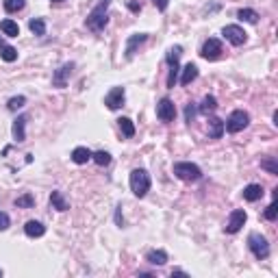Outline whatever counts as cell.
Masks as SVG:
<instances>
[{
  "mask_svg": "<svg viewBox=\"0 0 278 278\" xmlns=\"http://www.w3.org/2000/svg\"><path fill=\"white\" fill-rule=\"evenodd\" d=\"M109 4H111V0H98L96 7L87 13V20H85L87 29L94 31V33H102V31H105V26L109 24V15H107Z\"/></svg>",
  "mask_w": 278,
  "mask_h": 278,
  "instance_id": "cell-1",
  "label": "cell"
},
{
  "mask_svg": "<svg viewBox=\"0 0 278 278\" xmlns=\"http://www.w3.org/2000/svg\"><path fill=\"white\" fill-rule=\"evenodd\" d=\"M130 192H133L137 198H144L146 194L150 192V174L146 170H133L130 172Z\"/></svg>",
  "mask_w": 278,
  "mask_h": 278,
  "instance_id": "cell-2",
  "label": "cell"
},
{
  "mask_svg": "<svg viewBox=\"0 0 278 278\" xmlns=\"http://www.w3.org/2000/svg\"><path fill=\"white\" fill-rule=\"evenodd\" d=\"M174 174L185 183H196L202 178V170H200L196 163H189V161L174 163Z\"/></svg>",
  "mask_w": 278,
  "mask_h": 278,
  "instance_id": "cell-3",
  "label": "cell"
},
{
  "mask_svg": "<svg viewBox=\"0 0 278 278\" xmlns=\"http://www.w3.org/2000/svg\"><path fill=\"white\" fill-rule=\"evenodd\" d=\"M248 248L252 250V254L259 261L270 257V243H268V239L261 235V233H250L248 235Z\"/></svg>",
  "mask_w": 278,
  "mask_h": 278,
  "instance_id": "cell-4",
  "label": "cell"
},
{
  "mask_svg": "<svg viewBox=\"0 0 278 278\" xmlns=\"http://www.w3.org/2000/svg\"><path fill=\"white\" fill-rule=\"evenodd\" d=\"M248 124H250V116L243 109H237V111H233L231 118H228L226 128H228V133H239V130H243Z\"/></svg>",
  "mask_w": 278,
  "mask_h": 278,
  "instance_id": "cell-5",
  "label": "cell"
},
{
  "mask_svg": "<svg viewBox=\"0 0 278 278\" xmlns=\"http://www.w3.org/2000/svg\"><path fill=\"white\" fill-rule=\"evenodd\" d=\"M183 54L181 46H174L167 50V63H170V76H167V87L176 85V76H178V59Z\"/></svg>",
  "mask_w": 278,
  "mask_h": 278,
  "instance_id": "cell-6",
  "label": "cell"
},
{
  "mask_svg": "<svg viewBox=\"0 0 278 278\" xmlns=\"http://www.w3.org/2000/svg\"><path fill=\"white\" fill-rule=\"evenodd\" d=\"M222 35H224L226 40L233 43V46H241V43H246V40H248V33L243 31L241 26H237V24H228V26H224Z\"/></svg>",
  "mask_w": 278,
  "mask_h": 278,
  "instance_id": "cell-7",
  "label": "cell"
},
{
  "mask_svg": "<svg viewBox=\"0 0 278 278\" xmlns=\"http://www.w3.org/2000/svg\"><path fill=\"white\" fill-rule=\"evenodd\" d=\"M200 54H202V59H206V61H217V59L222 57V41L215 40V37L206 40Z\"/></svg>",
  "mask_w": 278,
  "mask_h": 278,
  "instance_id": "cell-8",
  "label": "cell"
},
{
  "mask_svg": "<svg viewBox=\"0 0 278 278\" xmlns=\"http://www.w3.org/2000/svg\"><path fill=\"white\" fill-rule=\"evenodd\" d=\"M124 100H126V91H124V87H113V89L105 96V105L111 109V111H118L119 107H124Z\"/></svg>",
  "mask_w": 278,
  "mask_h": 278,
  "instance_id": "cell-9",
  "label": "cell"
},
{
  "mask_svg": "<svg viewBox=\"0 0 278 278\" xmlns=\"http://www.w3.org/2000/svg\"><path fill=\"white\" fill-rule=\"evenodd\" d=\"M157 118H159L161 122H172V119L176 118V107H174V102L170 98H163L159 105H157Z\"/></svg>",
  "mask_w": 278,
  "mask_h": 278,
  "instance_id": "cell-10",
  "label": "cell"
},
{
  "mask_svg": "<svg viewBox=\"0 0 278 278\" xmlns=\"http://www.w3.org/2000/svg\"><path fill=\"white\" fill-rule=\"evenodd\" d=\"M246 220H248L246 211H243V209H235L231 213V217H228V222H226V233H239V231H241V226L246 224Z\"/></svg>",
  "mask_w": 278,
  "mask_h": 278,
  "instance_id": "cell-11",
  "label": "cell"
},
{
  "mask_svg": "<svg viewBox=\"0 0 278 278\" xmlns=\"http://www.w3.org/2000/svg\"><path fill=\"white\" fill-rule=\"evenodd\" d=\"M72 70H74V63H63L61 68L52 74V85L59 87V89H63V87L68 85V79L72 76Z\"/></svg>",
  "mask_w": 278,
  "mask_h": 278,
  "instance_id": "cell-12",
  "label": "cell"
},
{
  "mask_svg": "<svg viewBox=\"0 0 278 278\" xmlns=\"http://www.w3.org/2000/svg\"><path fill=\"white\" fill-rule=\"evenodd\" d=\"M146 40H148V35H146V33H135V35H130L128 41H126V59H133L135 52H137V48L144 46Z\"/></svg>",
  "mask_w": 278,
  "mask_h": 278,
  "instance_id": "cell-13",
  "label": "cell"
},
{
  "mask_svg": "<svg viewBox=\"0 0 278 278\" xmlns=\"http://www.w3.org/2000/svg\"><path fill=\"white\" fill-rule=\"evenodd\" d=\"M91 152L89 148H85V146H79V148H74L72 150V161L76 163V165H85L87 161H91Z\"/></svg>",
  "mask_w": 278,
  "mask_h": 278,
  "instance_id": "cell-14",
  "label": "cell"
},
{
  "mask_svg": "<svg viewBox=\"0 0 278 278\" xmlns=\"http://www.w3.org/2000/svg\"><path fill=\"white\" fill-rule=\"evenodd\" d=\"M24 233H26L29 237L37 239V237H43V233H46V226H43L41 222H37V220H31V222H26V224H24Z\"/></svg>",
  "mask_w": 278,
  "mask_h": 278,
  "instance_id": "cell-15",
  "label": "cell"
},
{
  "mask_svg": "<svg viewBox=\"0 0 278 278\" xmlns=\"http://www.w3.org/2000/svg\"><path fill=\"white\" fill-rule=\"evenodd\" d=\"M26 122H29V118H26V116H20L13 122V137H15L18 144H22V141L26 139V130H24L26 128Z\"/></svg>",
  "mask_w": 278,
  "mask_h": 278,
  "instance_id": "cell-16",
  "label": "cell"
},
{
  "mask_svg": "<svg viewBox=\"0 0 278 278\" xmlns=\"http://www.w3.org/2000/svg\"><path fill=\"white\" fill-rule=\"evenodd\" d=\"M243 198L248 200V202H257V200L263 198V187L257 183H252V185H248L246 189H243Z\"/></svg>",
  "mask_w": 278,
  "mask_h": 278,
  "instance_id": "cell-17",
  "label": "cell"
},
{
  "mask_svg": "<svg viewBox=\"0 0 278 278\" xmlns=\"http://www.w3.org/2000/svg\"><path fill=\"white\" fill-rule=\"evenodd\" d=\"M224 135V122L220 118H211L209 119V137L211 139H220Z\"/></svg>",
  "mask_w": 278,
  "mask_h": 278,
  "instance_id": "cell-18",
  "label": "cell"
},
{
  "mask_svg": "<svg viewBox=\"0 0 278 278\" xmlns=\"http://www.w3.org/2000/svg\"><path fill=\"white\" fill-rule=\"evenodd\" d=\"M196 79H198V65H196V63H187V65L183 68L181 83H183V85H189V83H194Z\"/></svg>",
  "mask_w": 278,
  "mask_h": 278,
  "instance_id": "cell-19",
  "label": "cell"
},
{
  "mask_svg": "<svg viewBox=\"0 0 278 278\" xmlns=\"http://www.w3.org/2000/svg\"><path fill=\"white\" fill-rule=\"evenodd\" d=\"M146 261H148L150 265H165L167 263V252L165 250H150V252L146 254Z\"/></svg>",
  "mask_w": 278,
  "mask_h": 278,
  "instance_id": "cell-20",
  "label": "cell"
},
{
  "mask_svg": "<svg viewBox=\"0 0 278 278\" xmlns=\"http://www.w3.org/2000/svg\"><path fill=\"white\" fill-rule=\"evenodd\" d=\"M0 57H2L7 63H13L15 59H18V50H15L13 46H9V43H4L2 37H0Z\"/></svg>",
  "mask_w": 278,
  "mask_h": 278,
  "instance_id": "cell-21",
  "label": "cell"
},
{
  "mask_svg": "<svg viewBox=\"0 0 278 278\" xmlns=\"http://www.w3.org/2000/svg\"><path fill=\"white\" fill-rule=\"evenodd\" d=\"M50 204H52V209H57V211H68L70 209V202L65 200V196L61 192L50 194Z\"/></svg>",
  "mask_w": 278,
  "mask_h": 278,
  "instance_id": "cell-22",
  "label": "cell"
},
{
  "mask_svg": "<svg viewBox=\"0 0 278 278\" xmlns=\"http://www.w3.org/2000/svg\"><path fill=\"white\" fill-rule=\"evenodd\" d=\"M0 31H2L7 37H18L20 35V26H18V22H13V20L0 22Z\"/></svg>",
  "mask_w": 278,
  "mask_h": 278,
  "instance_id": "cell-23",
  "label": "cell"
},
{
  "mask_svg": "<svg viewBox=\"0 0 278 278\" xmlns=\"http://www.w3.org/2000/svg\"><path fill=\"white\" fill-rule=\"evenodd\" d=\"M237 18L243 20V22H248V24H257V22H259V13L254 9H239L237 11Z\"/></svg>",
  "mask_w": 278,
  "mask_h": 278,
  "instance_id": "cell-24",
  "label": "cell"
},
{
  "mask_svg": "<svg viewBox=\"0 0 278 278\" xmlns=\"http://www.w3.org/2000/svg\"><path fill=\"white\" fill-rule=\"evenodd\" d=\"M29 29L33 35H37V37H41V35H46V22H43L41 18H33L29 22Z\"/></svg>",
  "mask_w": 278,
  "mask_h": 278,
  "instance_id": "cell-25",
  "label": "cell"
},
{
  "mask_svg": "<svg viewBox=\"0 0 278 278\" xmlns=\"http://www.w3.org/2000/svg\"><path fill=\"white\" fill-rule=\"evenodd\" d=\"M217 109V100L213 96H204V100H202V105H200V113L202 116H209V113H213Z\"/></svg>",
  "mask_w": 278,
  "mask_h": 278,
  "instance_id": "cell-26",
  "label": "cell"
},
{
  "mask_svg": "<svg viewBox=\"0 0 278 278\" xmlns=\"http://www.w3.org/2000/svg\"><path fill=\"white\" fill-rule=\"evenodd\" d=\"M118 122H119V128H122V135H124V137H128V139L133 137V135H135V124H133V119L119 118Z\"/></svg>",
  "mask_w": 278,
  "mask_h": 278,
  "instance_id": "cell-27",
  "label": "cell"
},
{
  "mask_svg": "<svg viewBox=\"0 0 278 278\" xmlns=\"http://www.w3.org/2000/svg\"><path fill=\"white\" fill-rule=\"evenodd\" d=\"M15 206H18V209H31V206H35V196H31V194L20 196V198L15 200Z\"/></svg>",
  "mask_w": 278,
  "mask_h": 278,
  "instance_id": "cell-28",
  "label": "cell"
},
{
  "mask_svg": "<svg viewBox=\"0 0 278 278\" xmlns=\"http://www.w3.org/2000/svg\"><path fill=\"white\" fill-rule=\"evenodd\" d=\"M261 167H263V170H268L270 174H278V161H276V157H265V159H261Z\"/></svg>",
  "mask_w": 278,
  "mask_h": 278,
  "instance_id": "cell-29",
  "label": "cell"
},
{
  "mask_svg": "<svg viewBox=\"0 0 278 278\" xmlns=\"http://www.w3.org/2000/svg\"><path fill=\"white\" fill-rule=\"evenodd\" d=\"M24 0H4V11L7 13H18V11L24 9Z\"/></svg>",
  "mask_w": 278,
  "mask_h": 278,
  "instance_id": "cell-30",
  "label": "cell"
},
{
  "mask_svg": "<svg viewBox=\"0 0 278 278\" xmlns=\"http://www.w3.org/2000/svg\"><path fill=\"white\" fill-rule=\"evenodd\" d=\"M91 159H94L98 165H109V163H111V155H109V152H105V150H98V152H94V155H91Z\"/></svg>",
  "mask_w": 278,
  "mask_h": 278,
  "instance_id": "cell-31",
  "label": "cell"
},
{
  "mask_svg": "<svg viewBox=\"0 0 278 278\" xmlns=\"http://www.w3.org/2000/svg\"><path fill=\"white\" fill-rule=\"evenodd\" d=\"M26 105V98L24 96H15V98H11V100L7 102V109L9 111H18V109H22Z\"/></svg>",
  "mask_w": 278,
  "mask_h": 278,
  "instance_id": "cell-32",
  "label": "cell"
},
{
  "mask_svg": "<svg viewBox=\"0 0 278 278\" xmlns=\"http://www.w3.org/2000/svg\"><path fill=\"white\" fill-rule=\"evenodd\" d=\"M265 220H270V222L276 220V202H272L268 209H265Z\"/></svg>",
  "mask_w": 278,
  "mask_h": 278,
  "instance_id": "cell-33",
  "label": "cell"
},
{
  "mask_svg": "<svg viewBox=\"0 0 278 278\" xmlns=\"http://www.w3.org/2000/svg\"><path fill=\"white\" fill-rule=\"evenodd\" d=\"M9 226H11V220H9V215L4 213V211H0V231H7Z\"/></svg>",
  "mask_w": 278,
  "mask_h": 278,
  "instance_id": "cell-34",
  "label": "cell"
},
{
  "mask_svg": "<svg viewBox=\"0 0 278 278\" xmlns=\"http://www.w3.org/2000/svg\"><path fill=\"white\" fill-rule=\"evenodd\" d=\"M194 116H196V107L192 105V102H189L187 109H185V118H187V122H189V124L194 122Z\"/></svg>",
  "mask_w": 278,
  "mask_h": 278,
  "instance_id": "cell-35",
  "label": "cell"
},
{
  "mask_svg": "<svg viewBox=\"0 0 278 278\" xmlns=\"http://www.w3.org/2000/svg\"><path fill=\"white\" fill-rule=\"evenodd\" d=\"M152 4H155L159 11H165L167 4H170V0H152Z\"/></svg>",
  "mask_w": 278,
  "mask_h": 278,
  "instance_id": "cell-36",
  "label": "cell"
},
{
  "mask_svg": "<svg viewBox=\"0 0 278 278\" xmlns=\"http://www.w3.org/2000/svg\"><path fill=\"white\" fill-rule=\"evenodd\" d=\"M128 9H130V11H139V9H141V4H137L135 0H130V2H128Z\"/></svg>",
  "mask_w": 278,
  "mask_h": 278,
  "instance_id": "cell-37",
  "label": "cell"
},
{
  "mask_svg": "<svg viewBox=\"0 0 278 278\" xmlns=\"http://www.w3.org/2000/svg\"><path fill=\"white\" fill-rule=\"evenodd\" d=\"M116 222L122 226V213H119V206H118V213H116Z\"/></svg>",
  "mask_w": 278,
  "mask_h": 278,
  "instance_id": "cell-38",
  "label": "cell"
},
{
  "mask_svg": "<svg viewBox=\"0 0 278 278\" xmlns=\"http://www.w3.org/2000/svg\"><path fill=\"white\" fill-rule=\"evenodd\" d=\"M54 2H63V0H54Z\"/></svg>",
  "mask_w": 278,
  "mask_h": 278,
  "instance_id": "cell-39",
  "label": "cell"
},
{
  "mask_svg": "<svg viewBox=\"0 0 278 278\" xmlns=\"http://www.w3.org/2000/svg\"><path fill=\"white\" fill-rule=\"evenodd\" d=\"M0 276H2V270H0Z\"/></svg>",
  "mask_w": 278,
  "mask_h": 278,
  "instance_id": "cell-40",
  "label": "cell"
}]
</instances>
